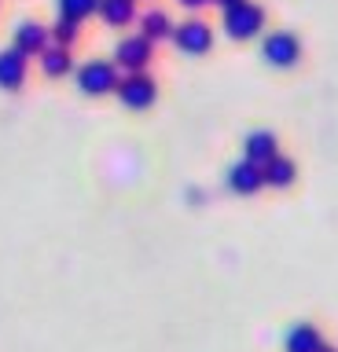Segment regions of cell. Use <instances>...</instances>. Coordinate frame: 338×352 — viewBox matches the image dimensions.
<instances>
[{"label": "cell", "mask_w": 338, "mask_h": 352, "mask_svg": "<svg viewBox=\"0 0 338 352\" xmlns=\"http://www.w3.org/2000/svg\"><path fill=\"white\" fill-rule=\"evenodd\" d=\"M228 187H232L235 195H254L265 187V165H257V162H235L232 169H228Z\"/></svg>", "instance_id": "7"}, {"label": "cell", "mask_w": 338, "mask_h": 352, "mask_svg": "<svg viewBox=\"0 0 338 352\" xmlns=\"http://www.w3.org/2000/svg\"><path fill=\"white\" fill-rule=\"evenodd\" d=\"M320 352H338V349H335V345H327V341H324V349H320Z\"/></svg>", "instance_id": "20"}, {"label": "cell", "mask_w": 338, "mask_h": 352, "mask_svg": "<svg viewBox=\"0 0 338 352\" xmlns=\"http://www.w3.org/2000/svg\"><path fill=\"white\" fill-rule=\"evenodd\" d=\"M173 41H177L180 52L202 55V52H210V44H213V26L202 19H184L177 26V33H173Z\"/></svg>", "instance_id": "5"}, {"label": "cell", "mask_w": 338, "mask_h": 352, "mask_svg": "<svg viewBox=\"0 0 338 352\" xmlns=\"http://www.w3.org/2000/svg\"><path fill=\"white\" fill-rule=\"evenodd\" d=\"M78 33H81V19H70V15H59L56 26H52V37H56L63 48H67L70 41H78Z\"/></svg>", "instance_id": "16"}, {"label": "cell", "mask_w": 338, "mask_h": 352, "mask_svg": "<svg viewBox=\"0 0 338 352\" xmlns=\"http://www.w3.org/2000/svg\"><path fill=\"white\" fill-rule=\"evenodd\" d=\"M320 349H324V338H320V330H316L313 323L291 327V334H287V352H320Z\"/></svg>", "instance_id": "12"}, {"label": "cell", "mask_w": 338, "mask_h": 352, "mask_svg": "<svg viewBox=\"0 0 338 352\" xmlns=\"http://www.w3.org/2000/svg\"><path fill=\"white\" fill-rule=\"evenodd\" d=\"M118 85H122V74H118V66L107 63V59H89L78 70V88H81L85 96L118 92Z\"/></svg>", "instance_id": "2"}, {"label": "cell", "mask_w": 338, "mask_h": 352, "mask_svg": "<svg viewBox=\"0 0 338 352\" xmlns=\"http://www.w3.org/2000/svg\"><path fill=\"white\" fill-rule=\"evenodd\" d=\"M140 33H144L147 41H166L177 33V26H173V19H169V11L166 8H151L140 15Z\"/></svg>", "instance_id": "11"}, {"label": "cell", "mask_w": 338, "mask_h": 352, "mask_svg": "<svg viewBox=\"0 0 338 352\" xmlns=\"http://www.w3.org/2000/svg\"><path fill=\"white\" fill-rule=\"evenodd\" d=\"M48 37H52V30L48 26H41V22H34V19H26V22H19L15 26V33H12V44L23 55H41L48 48Z\"/></svg>", "instance_id": "8"}, {"label": "cell", "mask_w": 338, "mask_h": 352, "mask_svg": "<svg viewBox=\"0 0 338 352\" xmlns=\"http://www.w3.org/2000/svg\"><path fill=\"white\" fill-rule=\"evenodd\" d=\"M100 19L111 26H129L136 19V0H100Z\"/></svg>", "instance_id": "14"}, {"label": "cell", "mask_w": 338, "mask_h": 352, "mask_svg": "<svg viewBox=\"0 0 338 352\" xmlns=\"http://www.w3.org/2000/svg\"><path fill=\"white\" fill-rule=\"evenodd\" d=\"M294 176H298V165H294L287 154H276V158L265 165V184L268 187H291Z\"/></svg>", "instance_id": "13"}, {"label": "cell", "mask_w": 338, "mask_h": 352, "mask_svg": "<svg viewBox=\"0 0 338 352\" xmlns=\"http://www.w3.org/2000/svg\"><path fill=\"white\" fill-rule=\"evenodd\" d=\"M180 8H206V4H213V0H177Z\"/></svg>", "instance_id": "18"}, {"label": "cell", "mask_w": 338, "mask_h": 352, "mask_svg": "<svg viewBox=\"0 0 338 352\" xmlns=\"http://www.w3.org/2000/svg\"><path fill=\"white\" fill-rule=\"evenodd\" d=\"M276 154H279V140H276V132H268V129H254L243 140V158L257 162V165H268Z\"/></svg>", "instance_id": "9"}, {"label": "cell", "mask_w": 338, "mask_h": 352, "mask_svg": "<svg viewBox=\"0 0 338 352\" xmlns=\"http://www.w3.org/2000/svg\"><path fill=\"white\" fill-rule=\"evenodd\" d=\"M26 81V55L15 48H4L0 52V88H19Z\"/></svg>", "instance_id": "10"}, {"label": "cell", "mask_w": 338, "mask_h": 352, "mask_svg": "<svg viewBox=\"0 0 338 352\" xmlns=\"http://www.w3.org/2000/svg\"><path fill=\"white\" fill-rule=\"evenodd\" d=\"M151 52H155V41H147L144 33H133V37H122L114 48V59L125 66L129 74H140L151 63Z\"/></svg>", "instance_id": "6"}, {"label": "cell", "mask_w": 338, "mask_h": 352, "mask_svg": "<svg viewBox=\"0 0 338 352\" xmlns=\"http://www.w3.org/2000/svg\"><path fill=\"white\" fill-rule=\"evenodd\" d=\"M261 55H265L268 66L291 70V66L302 59V41H298V33H291V30H272L268 37L261 41Z\"/></svg>", "instance_id": "3"}, {"label": "cell", "mask_w": 338, "mask_h": 352, "mask_svg": "<svg viewBox=\"0 0 338 352\" xmlns=\"http://www.w3.org/2000/svg\"><path fill=\"white\" fill-rule=\"evenodd\" d=\"M92 11H100V0H59V15H70V19H89Z\"/></svg>", "instance_id": "17"}, {"label": "cell", "mask_w": 338, "mask_h": 352, "mask_svg": "<svg viewBox=\"0 0 338 352\" xmlns=\"http://www.w3.org/2000/svg\"><path fill=\"white\" fill-rule=\"evenodd\" d=\"M213 4H221V11H224V8H232V4H239V0H213Z\"/></svg>", "instance_id": "19"}, {"label": "cell", "mask_w": 338, "mask_h": 352, "mask_svg": "<svg viewBox=\"0 0 338 352\" xmlns=\"http://www.w3.org/2000/svg\"><path fill=\"white\" fill-rule=\"evenodd\" d=\"M224 33L235 41H246V37H257L261 30H265V8L257 4V0H239V4L224 8Z\"/></svg>", "instance_id": "1"}, {"label": "cell", "mask_w": 338, "mask_h": 352, "mask_svg": "<svg viewBox=\"0 0 338 352\" xmlns=\"http://www.w3.org/2000/svg\"><path fill=\"white\" fill-rule=\"evenodd\" d=\"M118 96H122L125 107L144 110V107H151V103L158 99V85H155V77H147L144 70H140V74L122 77V85H118Z\"/></svg>", "instance_id": "4"}, {"label": "cell", "mask_w": 338, "mask_h": 352, "mask_svg": "<svg viewBox=\"0 0 338 352\" xmlns=\"http://www.w3.org/2000/svg\"><path fill=\"white\" fill-rule=\"evenodd\" d=\"M41 70H45L48 77H59L70 70V52L63 48V44H48L45 52H41Z\"/></svg>", "instance_id": "15"}]
</instances>
